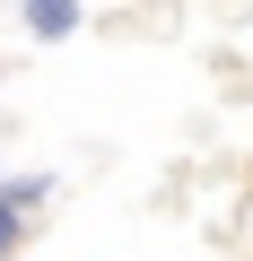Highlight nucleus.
<instances>
[{"instance_id":"1","label":"nucleus","mask_w":253,"mask_h":261,"mask_svg":"<svg viewBox=\"0 0 253 261\" xmlns=\"http://www.w3.org/2000/svg\"><path fill=\"white\" fill-rule=\"evenodd\" d=\"M18 18H27L35 44H70L79 35V0H18Z\"/></svg>"},{"instance_id":"2","label":"nucleus","mask_w":253,"mask_h":261,"mask_svg":"<svg viewBox=\"0 0 253 261\" xmlns=\"http://www.w3.org/2000/svg\"><path fill=\"white\" fill-rule=\"evenodd\" d=\"M18 244H27V209H18V200H9V192H0V261H9V252H18Z\"/></svg>"}]
</instances>
